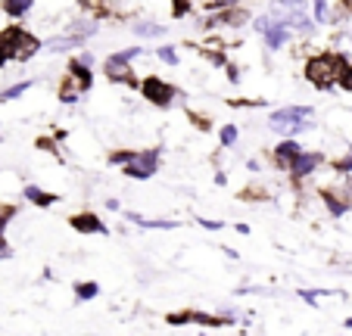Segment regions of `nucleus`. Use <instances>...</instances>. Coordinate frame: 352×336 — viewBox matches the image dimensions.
<instances>
[{
    "mask_svg": "<svg viewBox=\"0 0 352 336\" xmlns=\"http://www.w3.org/2000/svg\"><path fill=\"white\" fill-rule=\"evenodd\" d=\"M0 258H13V249H10V243H7L3 234H0Z\"/></svg>",
    "mask_w": 352,
    "mask_h": 336,
    "instance_id": "29",
    "label": "nucleus"
},
{
    "mask_svg": "<svg viewBox=\"0 0 352 336\" xmlns=\"http://www.w3.org/2000/svg\"><path fill=\"white\" fill-rule=\"evenodd\" d=\"M340 87H343L346 93H352V63H349V66H346L343 78H340Z\"/></svg>",
    "mask_w": 352,
    "mask_h": 336,
    "instance_id": "27",
    "label": "nucleus"
},
{
    "mask_svg": "<svg viewBox=\"0 0 352 336\" xmlns=\"http://www.w3.org/2000/svg\"><path fill=\"white\" fill-rule=\"evenodd\" d=\"M246 168H250V172H259L262 162H259V159H250V162H246Z\"/></svg>",
    "mask_w": 352,
    "mask_h": 336,
    "instance_id": "31",
    "label": "nucleus"
},
{
    "mask_svg": "<svg viewBox=\"0 0 352 336\" xmlns=\"http://www.w3.org/2000/svg\"><path fill=\"white\" fill-rule=\"evenodd\" d=\"M302 153V144H299L296 137H284L278 146L272 150V162L278 172H290V165L296 162V156Z\"/></svg>",
    "mask_w": 352,
    "mask_h": 336,
    "instance_id": "9",
    "label": "nucleus"
},
{
    "mask_svg": "<svg viewBox=\"0 0 352 336\" xmlns=\"http://www.w3.org/2000/svg\"><path fill=\"white\" fill-rule=\"evenodd\" d=\"M293 38H296V34H293L290 22H287L284 16H274V22L265 28V34H262V41H265V47H268L272 53H274V50H284V47L290 44Z\"/></svg>",
    "mask_w": 352,
    "mask_h": 336,
    "instance_id": "7",
    "label": "nucleus"
},
{
    "mask_svg": "<svg viewBox=\"0 0 352 336\" xmlns=\"http://www.w3.org/2000/svg\"><path fill=\"white\" fill-rule=\"evenodd\" d=\"M22 199H25V203H32V205H38V209H47V205L56 203L54 193L41 190L38 184H25V187H22Z\"/></svg>",
    "mask_w": 352,
    "mask_h": 336,
    "instance_id": "14",
    "label": "nucleus"
},
{
    "mask_svg": "<svg viewBox=\"0 0 352 336\" xmlns=\"http://www.w3.org/2000/svg\"><path fill=\"white\" fill-rule=\"evenodd\" d=\"M312 16H315V22L318 25H324V22H331V3L327 0H312Z\"/></svg>",
    "mask_w": 352,
    "mask_h": 336,
    "instance_id": "21",
    "label": "nucleus"
},
{
    "mask_svg": "<svg viewBox=\"0 0 352 336\" xmlns=\"http://www.w3.org/2000/svg\"><path fill=\"white\" fill-rule=\"evenodd\" d=\"M312 115H315L312 106H280V109H274L268 115V128L274 134H280V137H299L302 131L312 128V122H309Z\"/></svg>",
    "mask_w": 352,
    "mask_h": 336,
    "instance_id": "4",
    "label": "nucleus"
},
{
    "mask_svg": "<svg viewBox=\"0 0 352 336\" xmlns=\"http://www.w3.org/2000/svg\"><path fill=\"white\" fill-rule=\"evenodd\" d=\"M125 221L138 224V227H153V231H172V227H178V221H150V218L138 215V212H128V209H125Z\"/></svg>",
    "mask_w": 352,
    "mask_h": 336,
    "instance_id": "16",
    "label": "nucleus"
},
{
    "mask_svg": "<svg viewBox=\"0 0 352 336\" xmlns=\"http://www.w3.org/2000/svg\"><path fill=\"white\" fill-rule=\"evenodd\" d=\"M85 44L87 41L85 38H75V34H69V32H63V34H54V38H47L44 41V50H50V53H69V50H85Z\"/></svg>",
    "mask_w": 352,
    "mask_h": 336,
    "instance_id": "10",
    "label": "nucleus"
},
{
    "mask_svg": "<svg viewBox=\"0 0 352 336\" xmlns=\"http://www.w3.org/2000/svg\"><path fill=\"white\" fill-rule=\"evenodd\" d=\"M240 0H206L203 7L209 10V13H219V10H228V7H237Z\"/></svg>",
    "mask_w": 352,
    "mask_h": 336,
    "instance_id": "25",
    "label": "nucleus"
},
{
    "mask_svg": "<svg viewBox=\"0 0 352 336\" xmlns=\"http://www.w3.org/2000/svg\"><path fill=\"white\" fill-rule=\"evenodd\" d=\"M131 32L138 34V38H162L166 25H160V22H153V19H131Z\"/></svg>",
    "mask_w": 352,
    "mask_h": 336,
    "instance_id": "15",
    "label": "nucleus"
},
{
    "mask_svg": "<svg viewBox=\"0 0 352 336\" xmlns=\"http://www.w3.org/2000/svg\"><path fill=\"white\" fill-rule=\"evenodd\" d=\"M91 69H94V66H87V63H81L78 56H75V60L69 63L66 75L81 87V91H91V85H94V72H91Z\"/></svg>",
    "mask_w": 352,
    "mask_h": 336,
    "instance_id": "12",
    "label": "nucleus"
},
{
    "mask_svg": "<svg viewBox=\"0 0 352 336\" xmlns=\"http://www.w3.org/2000/svg\"><path fill=\"white\" fill-rule=\"evenodd\" d=\"M34 10V0H0V13L7 19H25Z\"/></svg>",
    "mask_w": 352,
    "mask_h": 336,
    "instance_id": "13",
    "label": "nucleus"
},
{
    "mask_svg": "<svg viewBox=\"0 0 352 336\" xmlns=\"http://www.w3.org/2000/svg\"><path fill=\"white\" fill-rule=\"evenodd\" d=\"M156 56H160V63H166V66H178V63H181L178 50H175V47H172V44L160 47V50H156Z\"/></svg>",
    "mask_w": 352,
    "mask_h": 336,
    "instance_id": "22",
    "label": "nucleus"
},
{
    "mask_svg": "<svg viewBox=\"0 0 352 336\" xmlns=\"http://www.w3.org/2000/svg\"><path fill=\"white\" fill-rule=\"evenodd\" d=\"M28 91H32V81H16V85H10V87H3V91H0V103L19 100L22 93H28Z\"/></svg>",
    "mask_w": 352,
    "mask_h": 336,
    "instance_id": "18",
    "label": "nucleus"
},
{
    "mask_svg": "<svg viewBox=\"0 0 352 336\" xmlns=\"http://www.w3.org/2000/svg\"><path fill=\"white\" fill-rule=\"evenodd\" d=\"M103 75H107L109 81H116V85H128V87H140V81L134 78V69L128 60H119V56H107V63H103Z\"/></svg>",
    "mask_w": 352,
    "mask_h": 336,
    "instance_id": "8",
    "label": "nucleus"
},
{
    "mask_svg": "<svg viewBox=\"0 0 352 336\" xmlns=\"http://www.w3.org/2000/svg\"><path fill=\"white\" fill-rule=\"evenodd\" d=\"M346 330H352V317H346Z\"/></svg>",
    "mask_w": 352,
    "mask_h": 336,
    "instance_id": "32",
    "label": "nucleus"
},
{
    "mask_svg": "<svg viewBox=\"0 0 352 336\" xmlns=\"http://www.w3.org/2000/svg\"><path fill=\"white\" fill-rule=\"evenodd\" d=\"M346 66H349V63H346V56L331 53V50H321V53H312V56L306 60L302 75H306V81H309V85H315L318 91H331V87L340 85Z\"/></svg>",
    "mask_w": 352,
    "mask_h": 336,
    "instance_id": "1",
    "label": "nucleus"
},
{
    "mask_svg": "<svg viewBox=\"0 0 352 336\" xmlns=\"http://www.w3.org/2000/svg\"><path fill=\"white\" fill-rule=\"evenodd\" d=\"M172 327H181V324H190V311H172V315L166 317Z\"/></svg>",
    "mask_w": 352,
    "mask_h": 336,
    "instance_id": "26",
    "label": "nucleus"
},
{
    "mask_svg": "<svg viewBox=\"0 0 352 336\" xmlns=\"http://www.w3.org/2000/svg\"><path fill=\"white\" fill-rule=\"evenodd\" d=\"M321 165H324V153L302 150V153H299V156H296V162L290 165V172H287V175H290V178H293V181H296V184H299V181L312 178V175L318 172Z\"/></svg>",
    "mask_w": 352,
    "mask_h": 336,
    "instance_id": "6",
    "label": "nucleus"
},
{
    "mask_svg": "<svg viewBox=\"0 0 352 336\" xmlns=\"http://www.w3.org/2000/svg\"><path fill=\"white\" fill-rule=\"evenodd\" d=\"M228 81H231V85H237L240 81V69L237 66H228Z\"/></svg>",
    "mask_w": 352,
    "mask_h": 336,
    "instance_id": "30",
    "label": "nucleus"
},
{
    "mask_svg": "<svg viewBox=\"0 0 352 336\" xmlns=\"http://www.w3.org/2000/svg\"><path fill=\"white\" fill-rule=\"evenodd\" d=\"M75 296H78L81 302H87V299L100 296V284H94V280H81V284H75Z\"/></svg>",
    "mask_w": 352,
    "mask_h": 336,
    "instance_id": "19",
    "label": "nucleus"
},
{
    "mask_svg": "<svg viewBox=\"0 0 352 336\" xmlns=\"http://www.w3.org/2000/svg\"><path fill=\"white\" fill-rule=\"evenodd\" d=\"M333 172H337V175H352V150H346L343 159H337V162H333Z\"/></svg>",
    "mask_w": 352,
    "mask_h": 336,
    "instance_id": "24",
    "label": "nucleus"
},
{
    "mask_svg": "<svg viewBox=\"0 0 352 336\" xmlns=\"http://www.w3.org/2000/svg\"><path fill=\"white\" fill-rule=\"evenodd\" d=\"M41 50H44V44L32 32H25V28L19 25L0 28V66L3 63H28Z\"/></svg>",
    "mask_w": 352,
    "mask_h": 336,
    "instance_id": "2",
    "label": "nucleus"
},
{
    "mask_svg": "<svg viewBox=\"0 0 352 336\" xmlns=\"http://www.w3.org/2000/svg\"><path fill=\"white\" fill-rule=\"evenodd\" d=\"M160 156L162 150L160 146H150V150H116L113 156H109V162L119 165L122 172L128 175V178L134 181H146V178H153L156 172H160Z\"/></svg>",
    "mask_w": 352,
    "mask_h": 336,
    "instance_id": "3",
    "label": "nucleus"
},
{
    "mask_svg": "<svg viewBox=\"0 0 352 336\" xmlns=\"http://www.w3.org/2000/svg\"><path fill=\"white\" fill-rule=\"evenodd\" d=\"M69 224H72L78 234H107V224L100 221L94 212H75V215L69 218Z\"/></svg>",
    "mask_w": 352,
    "mask_h": 336,
    "instance_id": "11",
    "label": "nucleus"
},
{
    "mask_svg": "<svg viewBox=\"0 0 352 336\" xmlns=\"http://www.w3.org/2000/svg\"><path fill=\"white\" fill-rule=\"evenodd\" d=\"M199 227H206V231H221L225 221H212V218H199Z\"/></svg>",
    "mask_w": 352,
    "mask_h": 336,
    "instance_id": "28",
    "label": "nucleus"
},
{
    "mask_svg": "<svg viewBox=\"0 0 352 336\" xmlns=\"http://www.w3.org/2000/svg\"><path fill=\"white\" fill-rule=\"evenodd\" d=\"M240 199H246V203H262V199H268V190L265 187H246V190H240Z\"/></svg>",
    "mask_w": 352,
    "mask_h": 336,
    "instance_id": "23",
    "label": "nucleus"
},
{
    "mask_svg": "<svg viewBox=\"0 0 352 336\" xmlns=\"http://www.w3.org/2000/svg\"><path fill=\"white\" fill-rule=\"evenodd\" d=\"M140 93H144L153 106H160V109H168V106L178 100V91H175L168 81L156 78V75H146V78L140 81Z\"/></svg>",
    "mask_w": 352,
    "mask_h": 336,
    "instance_id": "5",
    "label": "nucleus"
},
{
    "mask_svg": "<svg viewBox=\"0 0 352 336\" xmlns=\"http://www.w3.org/2000/svg\"><path fill=\"white\" fill-rule=\"evenodd\" d=\"M56 93H60V103L75 106V103H78V100H81V93H85V91H81V87L75 85V81L66 75V78H63V85H60V91H56Z\"/></svg>",
    "mask_w": 352,
    "mask_h": 336,
    "instance_id": "17",
    "label": "nucleus"
},
{
    "mask_svg": "<svg viewBox=\"0 0 352 336\" xmlns=\"http://www.w3.org/2000/svg\"><path fill=\"white\" fill-rule=\"evenodd\" d=\"M219 140H221V146H225V150H231V146H237V140H240L237 125H231V122H228V125L219 131Z\"/></svg>",
    "mask_w": 352,
    "mask_h": 336,
    "instance_id": "20",
    "label": "nucleus"
}]
</instances>
